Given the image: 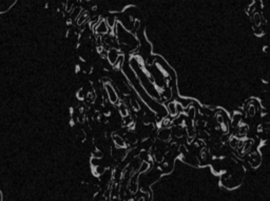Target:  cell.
Here are the masks:
<instances>
[{
  "instance_id": "30bf717a",
  "label": "cell",
  "mask_w": 270,
  "mask_h": 201,
  "mask_svg": "<svg viewBox=\"0 0 270 201\" xmlns=\"http://www.w3.org/2000/svg\"><path fill=\"white\" fill-rule=\"evenodd\" d=\"M86 1H90V0H86Z\"/></svg>"
},
{
  "instance_id": "6da1fadb",
  "label": "cell",
  "mask_w": 270,
  "mask_h": 201,
  "mask_svg": "<svg viewBox=\"0 0 270 201\" xmlns=\"http://www.w3.org/2000/svg\"><path fill=\"white\" fill-rule=\"evenodd\" d=\"M95 31L98 34H106L108 32V24L106 23V21H104V20L98 21V23L95 25Z\"/></svg>"
},
{
  "instance_id": "52a82bcc",
  "label": "cell",
  "mask_w": 270,
  "mask_h": 201,
  "mask_svg": "<svg viewBox=\"0 0 270 201\" xmlns=\"http://www.w3.org/2000/svg\"><path fill=\"white\" fill-rule=\"evenodd\" d=\"M114 140H115L116 144H118L119 146H124V141H123V139H121V137L115 136V137H114Z\"/></svg>"
},
{
  "instance_id": "7a4b0ae2",
  "label": "cell",
  "mask_w": 270,
  "mask_h": 201,
  "mask_svg": "<svg viewBox=\"0 0 270 201\" xmlns=\"http://www.w3.org/2000/svg\"><path fill=\"white\" fill-rule=\"evenodd\" d=\"M89 18V13L87 12V11H81L80 12V14L78 15V17H77V24L78 25H81V24H83L85 23V21Z\"/></svg>"
},
{
  "instance_id": "9c48e42d",
  "label": "cell",
  "mask_w": 270,
  "mask_h": 201,
  "mask_svg": "<svg viewBox=\"0 0 270 201\" xmlns=\"http://www.w3.org/2000/svg\"><path fill=\"white\" fill-rule=\"evenodd\" d=\"M114 17H109L108 18V26H113V24H114Z\"/></svg>"
},
{
  "instance_id": "3957f363",
  "label": "cell",
  "mask_w": 270,
  "mask_h": 201,
  "mask_svg": "<svg viewBox=\"0 0 270 201\" xmlns=\"http://www.w3.org/2000/svg\"><path fill=\"white\" fill-rule=\"evenodd\" d=\"M109 58L111 59V62H115V60L118 58V54L116 50H111L109 52Z\"/></svg>"
},
{
  "instance_id": "277c9868",
  "label": "cell",
  "mask_w": 270,
  "mask_h": 201,
  "mask_svg": "<svg viewBox=\"0 0 270 201\" xmlns=\"http://www.w3.org/2000/svg\"><path fill=\"white\" fill-rule=\"evenodd\" d=\"M107 90H108V92H109V96L111 95V100H112V102H115V100H116V98H117V96H116V94L114 93V91H113V88H111L110 85H108L107 86Z\"/></svg>"
},
{
  "instance_id": "8992f818",
  "label": "cell",
  "mask_w": 270,
  "mask_h": 201,
  "mask_svg": "<svg viewBox=\"0 0 270 201\" xmlns=\"http://www.w3.org/2000/svg\"><path fill=\"white\" fill-rule=\"evenodd\" d=\"M73 4H74V0H68L67 1V11H72L73 10Z\"/></svg>"
},
{
  "instance_id": "5b68a950",
  "label": "cell",
  "mask_w": 270,
  "mask_h": 201,
  "mask_svg": "<svg viewBox=\"0 0 270 201\" xmlns=\"http://www.w3.org/2000/svg\"><path fill=\"white\" fill-rule=\"evenodd\" d=\"M80 12H81V9H80V7H76V9L73 11V13H72V18H73V19L76 18V19H77V17H78V15L80 14Z\"/></svg>"
},
{
  "instance_id": "ba28073f",
  "label": "cell",
  "mask_w": 270,
  "mask_h": 201,
  "mask_svg": "<svg viewBox=\"0 0 270 201\" xmlns=\"http://www.w3.org/2000/svg\"><path fill=\"white\" fill-rule=\"evenodd\" d=\"M169 107H170V113L172 114V115H175V113H176V111H175V104L174 103H171L169 105Z\"/></svg>"
}]
</instances>
